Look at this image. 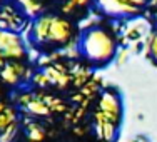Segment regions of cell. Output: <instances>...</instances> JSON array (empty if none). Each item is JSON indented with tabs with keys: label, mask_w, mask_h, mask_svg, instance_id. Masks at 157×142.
Segmentation results:
<instances>
[{
	"label": "cell",
	"mask_w": 157,
	"mask_h": 142,
	"mask_svg": "<svg viewBox=\"0 0 157 142\" xmlns=\"http://www.w3.org/2000/svg\"><path fill=\"white\" fill-rule=\"evenodd\" d=\"M17 130H18L17 124H15V122H12L7 129L2 130V134H0V142H12L13 137L17 136Z\"/></svg>",
	"instance_id": "14"
},
{
	"label": "cell",
	"mask_w": 157,
	"mask_h": 142,
	"mask_svg": "<svg viewBox=\"0 0 157 142\" xmlns=\"http://www.w3.org/2000/svg\"><path fill=\"white\" fill-rule=\"evenodd\" d=\"M127 57H129V52L125 50V48H121V50H117V55H115V59H117L119 63H124L127 60Z\"/></svg>",
	"instance_id": "17"
},
{
	"label": "cell",
	"mask_w": 157,
	"mask_h": 142,
	"mask_svg": "<svg viewBox=\"0 0 157 142\" xmlns=\"http://www.w3.org/2000/svg\"><path fill=\"white\" fill-rule=\"evenodd\" d=\"M33 80H35V84H39V85H48L50 82H48V77L45 75L44 72H40V74H37V75H33Z\"/></svg>",
	"instance_id": "16"
},
{
	"label": "cell",
	"mask_w": 157,
	"mask_h": 142,
	"mask_svg": "<svg viewBox=\"0 0 157 142\" xmlns=\"http://www.w3.org/2000/svg\"><path fill=\"white\" fill-rule=\"evenodd\" d=\"M136 142H149V140H147V139H144V137H140V139H137Z\"/></svg>",
	"instance_id": "18"
},
{
	"label": "cell",
	"mask_w": 157,
	"mask_h": 142,
	"mask_svg": "<svg viewBox=\"0 0 157 142\" xmlns=\"http://www.w3.org/2000/svg\"><path fill=\"white\" fill-rule=\"evenodd\" d=\"M27 18L29 17L15 3L0 7V29H3V30H12V32L22 30L24 25L27 24Z\"/></svg>",
	"instance_id": "5"
},
{
	"label": "cell",
	"mask_w": 157,
	"mask_h": 142,
	"mask_svg": "<svg viewBox=\"0 0 157 142\" xmlns=\"http://www.w3.org/2000/svg\"><path fill=\"white\" fill-rule=\"evenodd\" d=\"M44 74L48 77V82H50V84H55V85H59V87H65L67 82H69V75L63 72V69H60V65L45 67Z\"/></svg>",
	"instance_id": "10"
},
{
	"label": "cell",
	"mask_w": 157,
	"mask_h": 142,
	"mask_svg": "<svg viewBox=\"0 0 157 142\" xmlns=\"http://www.w3.org/2000/svg\"><path fill=\"white\" fill-rule=\"evenodd\" d=\"M12 122H15V110L5 107V110L0 112V132H2L3 129H7Z\"/></svg>",
	"instance_id": "13"
},
{
	"label": "cell",
	"mask_w": 157,
	"mask_h": 142,
	"mask_svg": "<svg viewBox=\"0 0 157 142\" xmlns=\"http://www.w3.org/2000/svg\"><path fill=\"white\" fill-rule=\"evenodd\" d=\"M25 75H27V69L17 60L5 62L2 65V70H0V77L10 85H17Z\"/></svg>",
	"instance_id": "6"
},
{
	"label": "cell",
	"mask_w": 157,
	"mask_h": 142,
	"mask_svg": "<svg viewBox=\"0 0 157 142\" xmlns=\"http://www.w3.org/2000/svg\"><path fill=\"white\" fill-rule=\"evenodd\" d=\"M30 40L42 48H67L75 42V29L65 15L40 13L30 25Z\"/></svg>",
	"instance_id": "1"
},
{
	"label": "cell",
	"mask_w": 157,
	"mask_h": 142,
	"mask_svg": "<svg viewBox=\"0 0 157 142\" xmlns=\"http://www.w3.org/2000/svg\"><path fill=\"white\" fill-rule=\"evenodd\" d=\"M13 3L25 13L27 17H39L42 13V9H44V2L42 0H13Z\"/></svg>",
	"instance_id": "8"
},
{
	"label": "cell",
	"mask_w": 157,
	"mask_h": 142,
	"mask_svg": "<svg viewBox=\"0 0 157 142\" xmlns=\"http://www.w3.org/2000/svg\"><path fill=\"white\" fill-rule=\"evenodd\" d=\"M94 117H102L115 125H121V119H122L121 95L114 90H104L99 97V104H97V110Z\"/></svg>",
	"instance_id": "3"
},
{
	"label": "cell",
	"mask_w": 157,
	"mask_h": 142,
	"mask_svg": "<svg viewBox=\"0 0 157 142\" xmlns=\"http://www.w3.org/2000/svg\"><path fill=\"white\" fill-rule=\"evenodd\" d=\"M147 48H149V57L157 63V30H154L151 33V37H149Z\"/></svg>",
	"instance_id": "15"
},
{
	"label": "cell",
	"mask_w": 157,
	"mask_h": 142,
	"mask_svg": "<svg viewBox=\"0 0 157 142\" xmlns=\"http://www.w3.org/2000/svg\"><path fill=\"white\" fill-rule=\"evenodd\" d=\"M0 54L5 57V60H18L27 55V48L18 32L0 29Z\"/></svg>",
	"instance_id": "4"
},
{
	"label": "cell",
	"mask_w": 157,
	"mask_h": 142,
	"mask_svg": "<svg viewBox=\"0 0 157 142\" xmlns=\"http://www.w3.org/2000/svg\"><path fill=\"white\" fill-rule=\"evenodd\" d=\"M94 121H95L97 137L104 142H114L115 137H117V125L102 117H94Z\"/></svg>",
	"instance_id": "7"
},
{
	"label": "cell",
	"mask_w": 157,
	"mask_h": 142,
	"mask_svg": "<svg viewBox=\"0 0 157 142\" xmlns=\"http://www.w3.org/2000/svg\"><path fill=\"white\" fill-rule=\"evenodd\" d=\"M27 137L33 142H40V140L45 139V130L37 124V122H29L27 124Z\"/></svg>",
	"instance_id": "12"
},
{
	"label": "cell",
	"mask_w": 157,
	"mask_h": 142,
	"mask_svg": "<svg viewBox=\"0 0 157 142\" xmlns=\"http://www.w3.org/2000/svg\"><path fill=\"white\" fill-rule=\"evenodd\" d=\"M78 52L92 65L102 67L112 62L117 55V42L109 29L102 25H89L77 39Z\"/></svg>",
	"instance_id": "2"
},
{
	"label": "cell",
	"mask_w": 157,
	"mask_h": 142,
	"mask_svg": "<svg viewBox=\"0 0 157 142\" xmlns=\"http://www.w3.org/2000/svg\"><path fill=\"white\" fill-rule=\"evenodd\" d=\"M95 0H65L62 5V13H74L75 10L85 9Z\"/></svg>",
	"instance_id": "11"
},
{
	"label": "cell",
	"mask_w": 157,
	"mask_h": 142,
	"mask_svg": "<svg viewBox=\"0 0 157 142\" xmlns=\"http://www.w3.org/2000/svg\"><path fill=\"white\" fill-rule=\"evenodd\" d=\"M154 20H155V24H157V9H155V12H154Z\"/></svg>",
	"instance_id": "19"
},
{
	"label": "cell",
	"mask_w": 157,
	"mask_h": 142,
	"mask_svg": "<svg viewBox=\"0 0 157 142\" xmlns=\"http://www.w3.org/2000/svg\"><path fill=\"white\" fill-rule=\"evenodd\" d=\"M22 104H24L25 109L33 115H47L48 112H50L48 104L44 102V100H40V99H32V97L27 95V97L22 99Z\"/></svg>",
	"instance_id": "9"
}]
</instances>
